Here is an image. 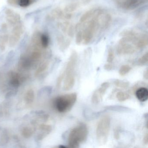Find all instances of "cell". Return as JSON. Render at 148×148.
I'll use <instances>...</instances> for the list:
<instances>
[{"mask_svg": "<svg viewBox=\"0 0 148 148\" xmlns=\"http://www.w3.org/2000/svg\"><path fill=\"white\" fill-rule=\"evenodd\" d=\"M78 54L76 51L72 52L67 62L64 74V89L68 91L74 86L75 83V68L77 62Z\"/></svg>", "mask_w": 148, "mask_h": 148, "instance_id": "6da1fadb", "label": "cell"}, {"mask_svg": "<svg viewBox=\"0 0 148 148\" xmlns=\"http://www.w3.org/2000/svg\"><path fill=\"white\" fill-rule=\"evenodd\" d=\"M88 129L86 125L80 123L72 129L68 138L69 147L75 148L79 147L86 141L88 137Z\"/></svg>", "mask_w": 148, "mask_h": 148, "instance_id": "7a4b0ae2", "label": "cell"}, {"mask_svg": "<svg viewBox=\"0 0 148 148\" xmlns=\"http://www.w3.org/2000/svg\"><path fill=\"white\" fill-rule=\"evenodd\" d=\"M77 95L76 92L64 94L56 98L54 104L57 110L61 113L70 111L77 100Z\"/></svg>", "mask_w": 148, "mask_h": 148, "instance_id": "3957f363", "label": "cell"}, {"mask_svg": "<svg viewBox=\"0 0 148 148\" xmlns=\"http://www.w3.org/2000/svg\"><path fill=\"white\" fill-rule=\"evenodd\" d=\"M110 118L108 116H105L101 119L96 130V136L97 142L99 144H105L108 140L110 128Z\"/></svg>", "mask_w": 148, "mask_h": 148, "instance_id": "277c9868", "label": "cell"}, {"mask_svg": "<svg viewBox=\"0 0 148 148\" xmlns=\"http://www.w3.org/2000/svg\"><path fill=\"white\" fill-rule=\"evenodd\" d=\"M116 50L120 55H129L133 54L138 49L128 38L123 37L119 41Z\"/></svg>", "mask_w": 148, "mask_h": 148, "instance_id": "5b68a950", "label": "cell"}, {"mask_svg": "<svg viewBox=\"0 0 148 148\" xmlns=\"http://www.w3.org/2000/svg\"><path fill=\"white\" fill-rule=\"evenodd\" d=\"M110 84L108 82H104L100 85L93 92L91 98V102L94 104H98L103 100L107 90L110 87Z\"/></svg>", "mask_w": 148, "mask_h": 148, "instance_id": "8992f818", "label": "cell"}, {"mask_svg": "<svg viewBox=\"0 0 148 148\" xmlns=\"http://www.w3.org/2000/svg\"><path fill=\"white\" fill-rule=\"evenodd\" d=\"M136 97L141 102H145L148 100V90L145 87H140L136 91Z\"/></svg>", "mask_w": 148, "mask_h": 148, "instance_id": "52a82bcc", "label": "cell"}, {"mask_svg": "<svg viewBox=\"0 0 148 148\" xmlns=\"http://www.w3.org/2000/svg\"><path fill=\"white\" fill-rule=\"evenodd\" d=\"M40 133L38 134L37 138L38 141L42 140L51 133L52 130V127L50 125H41L40 126Z\"/></svg>", "mask_w": 148, "mask_h": 148, "instance_id": "ba28073f", "label": "cell"}, {"mask_svg": "<svg viewBox=\"0 0 148 148\" xmlns=\"http://www.w3.org/2000/svg\"><path fill=\"white\" fill-rule=\"evenodd\" d=\"M10 84L14 87H18L21 84L22 78L16 73L11 72L9 74Z\"/></svg>", "mask_w": 148, "mask_h": 148, "instance_id": "9c48e42d", "label": "cell"}, {"mask_svg": "<svg viewBox=\"0 0 148 148\" xmlns=\"http://www.w3.org/2000/svg\"><path fill=\"white\" fill-rule=\"evenodd\" d=\"M58 40L60 49L62 51H64L67 49L71 44V40L68 38H65L63 35L59 36L58 38Z\"/></svg>", "mask_w": 148, "mask_h": 148, "instance_id": "30bf717a", "label": "cell"}, {"mask_svg": "<svg viewBox=\"0 0 148 148\" xmlns=\"http://www.w3.org/2000/svg\"><path fill=\"white\" fill-rule=\"evenodd\" d=\"M97 8H93L85 13L80 18L79 23H83L90 19L96 13Z\"/></svg>", "mask_w": 148, "mask_h": 148, "instance_id": "8fae6325", "label": "cell"}, {"mask_svg": "<svg viewBox=\"0 0 148 148\" xmlns=\"http://www.w3.org/2000/svg\"><path fill=\"white\" fill-rule=\"evenodd\" d=\"M128 107L121 106H107L105 108L104 110L112 111L119 112H126L130 110Z\"/></svg>", "mask_w": 148, "mask_h": 148, "instance_id": "7c38bea8", "label": "cell"}, {"mask_svg": "<svg viewBox=\"0 0 148 148\" xmlns=\"http://www.w3.org/2000/svg\"><path fill=\"white\" fill-rule=\"evenodd\" d=\"M34 99V93L32 89L28 90L25 95V101L27 104H31L33 102Z\"/></svg>", "mask_w": 148, "mask_h": 148, "instance_id": "4fadbf2b", "label": "cell"}, {"mask_svg": "<svg viewBox=\"0 0 148 148\" xmlns=\"http://www.w3.org/2000/svg\"><path fill=\"white\" fill-rule=\"evenodd\" d=\"M79 7V4L77 3H71L67 5L65 7L64 12L66 13H71L76 11Z\"/></svg>", "mask_w": 148, "mask_h": 148, "instance_id": "5bb4252c", "label": "cell"}, {"mask_svg": "<svg viewBox=\"0 0 148 148\" xmlns=\"http://www.w3.org/2000/svg\"><path fill=\"white\" fill-rule=\"evenodd\" d=\"M116 97L119 101L120 102H124L130 99V96L126 92L120 91L117 93Z\"/></svg>", "mask_w": 148, "mask_h": 148, "instance_id": "9a60e30c", "label": "cell"}, {"mask_svg": "<svg viewBox=\"0 0 148 148\" xmlns=\"http://www.w3.org/2000/svg\"><path fill=\"white\" fill-rule=\"evenodd\" d=\"M132 67L129 65H123L120 67L119 71V73L121 76H125L129 73Z\"/></svg>", "mask_w": 148, "mask_h": 148, "instance_id": "2e32d148", "label": "cell"}, {"mask_svg": "<svg viewBox=\"0 0 148 148\" xmlns=\"http://www.w3.org/2000/svg\"><path fill=\"white\" fill-rule=\"evenodd\" d=\"M34 130L31 127H25L22 129V135L25 138H29L32 135Z\"/></svg>", "mask_w": 148, "mask_h": 148, "instance_id": "e0dca14e", "label": "cell"}, {"mask_svg": "<svg viewBox=\"0 0 148 148\" xmlns=\"http://www.w3.org/2000/svg\"><path fill=\"white\" fill-rule=\"evenodd\" d=\"M148 62V53L146 52L138 60L137 65L140 66H143L147 64Z\"/></svg>", "mask_w": 148, "mask_h": 148, "instance_id": "ac0fdd59", "label": "cell"}, {"mask_svg": "<svg viewBox=\"0 0 148 148\" xmlns=\"http://www.w3.org/2000/svg\"><path fill=\"white\" fill-rule=\"evenodd\" d=\"M40 42L41 45L44 48H47L49 45V38L45 34H42L40 37Z\"/></svg>", "mask_w": 148, "mask_h": 148, "instance_id": "d6986e66", "label": "cell"}, {"mask_svg": "<svg viewBox=\"0 0 148 148\" xmlns=\"http://www.w3.org/2000/svg\"><path fill=\"white\" fill-rule=\"evenodd\" d=\"M114 84L119 88H126L129 86L130 83L128 81L116 79L114 81Z\"/></svg>", "mask_w": 148, "mask_h": 148, "instance_id": "ffe728a7", "label": "cell"}, {"mask_svg": "<svg viewBox=\"0 0 148 148\" xmlns=\"http://www.w3.org/2000/svg\"><path fill=\"white\" fill-rule=\"evenodd\" d=\"M114 53L113 49L112 48H110L108 50V55H107V62L108 63L112 64L114 59Z\"/></svg>", "mask_w": 148, "mask_h": 148, "instance_id": "44dd1931", "label": "cell"}, {"mask_svg": "<svg viewBox=\"0 0 148 148\" xmlns=\"http://www.w3.org/2000/svg\"><path fill=\"white\" fill-rule=\"evenodd\" d=\"M48 65V63L47 62H45V63H43L40 66L39 68H38V70L36 71V75H38V74L40 73L45 71L46 69L47 68V66Z\"/></svg>", "mask_w": 148, "mask_h": 148, "instance_id": "7402d4cb", "label": "cell"}, {"mask_svg": "<svg viewBox=\"0 0 148 148\" xmlns=\"http://www.w3.org/2000/svg\"><path fill=\"white\" fill-rule=\"evenodd\" d=\"M83 41V36H82V33L80 30L77 31L76 36V44L77 45H80L82 44Z\"/></svg>", "mask_w": 148, "mask_h": 148, "instance_id": "603a6c76", "label": "cell"}, {"mask_svg": "<svg viewBox=\"0 0 148 148\" xmlns=\"http://www.w3.org/2000/svg\"><path fill=\"white\" fill-rule=\"evenodd\" d=\"M9 140V137L6 132H4L0 138V144L5 145Z\"/></svg>", "mask_w": 148, "mask_h": 148, "instance_id": "cb8c5ba5", "label": "cell"}, {"mask_svg": "<svg viewBox=\"0 0 148 148\" xmlns=\"http://www.w3.org/2000/svg\"><path fill=\"white\" fill-rule=\"evenodd\" d=\"M18 4L22 7H26L31 4L32 0H17Z\"/></svg>", "mask_w": 148, "mask_h": 148, "instance_id": "d4e9b609", "label": "cell"}, {"mask_svg": "<svg viewBox=\"0 0 148 148\" xmlns=\"http://www.w3.org/2000/svg\"><path fill=\"white\" fill-rule=\"evenodd\" d=\"M113 1L119 7L124 9L127 1V0H113Z\"/></svg>", "mask_w": 148, "mask_h": 148, "instance_id": "484cf974", "label": "cell"}, {"mask_svg": "<svg viewBox=\"0 0 148 148\" xmlns=\"http://www.w3.org/2000/svg\"><path fill=\"white\" fill-rule=\"evenodd\" d=\"M120 129L119 127H117L115 129L114 132V137L115 139H118L120 137Z\"/></svg>", "mask_w": 148, "mask_h": 148, "instance_id": "4316f807", "label": "cell"}, {"mask_svg": "<svg viewBox=\"0 0 148 148\" xmlns=\"http://www.w3.org/2000/svg\"><path fill=\"white\" fill-rule=\"evenodd\" d=\"M104 68L107 71H110L112 70L113 68V66L112 64L108 63L106 64L104 66Z\"/></svg>", "mask_w": 148, "mask_h": 148, "instance_id": "83f0119b", "label": "cell"}, {"mask_svg": "<svg viewBox=\"0 0 148 148\" xmlns=\"http://www.w3.org/2000/svg\"><path fill=\"white\" fill-rule=\"evenodd\" d=\"M143 142L144 144L145 145H147L148 143V133H146L143 139Z\"/></svg>", "mask_w": 148, "mask_h": 148, "instance_id": "f1b7e54d", "label": "cell"}, {"mask_svg": "<svg viewBox=\"0 0 148 148\" xmlns=\"http://www.w3.org/2000/svg\"><path fill=\"white\" fill-rule=\"evenodd\" d=\"M143 77L145 79H148V71L146 70L143 73Z\"/></svg>", "mask_w": 148, "mask_h": 148, "instance_id": "f546056e", "label": "cell"}, {"mask_svg": "<svg viewBox=\"0 0 148 148\" xmlns=\"http://www.w3.org/2000/svg\"><path fill=\"white\" fill-rule=\"evenodd\" d=\"M59 148H66V147L65 146H64V145H60L59 146Z\"/></svg>", "mask_w": 148, "mask_h": 148, "instance_id": "4dcf8cb0", "label": "cell"}]
</instances>
